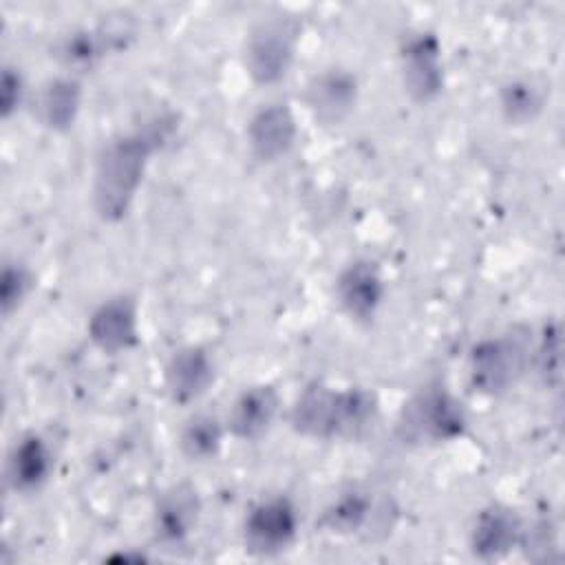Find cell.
Returning <instances> with one entry per match:
<instances>
[{
	"label": "cell",
	"mask_w": 565,
	"mask_h": 565,
	"mask_svg": "<svg viewBox=\"0 0 565 565\" xmlns=\"http://www.w3.org/2000/svg\"><path fill=\"white\" fill-rule=\"evenodd\" d=\"M225 424L210 413L192 415L181 433H179V448L190 461H207L218 455L225 437Z\"/></svg>",
	"instance_id": "d6986e66"
},
{
	"label": "cell",
	"mask_w": 565,
	"mask_h": 565,
	"mask_svg": "<svg viewBox=\"0 0 565 565\" xmlns=\"http://www.w3.org/2000/svg\"><path fill=\"white\" fill-rule=\"evenodd\" d=\"M371 510L373 501L369 492L351 488L327 505L320 525L331 534H355L371 521Z\"/></svg>",
	"instance_id": "ffe728a7"
},
{
	"label": "cell",
	"mask_w": 565,
	"mask_h": 565,
	"mask_svg": "<svg viewBox=\"0 0 565 565\" xmlns=\"http://www.w3.org/2000/svg\"><path fill=\"white\" fill-rule=\"evenodd\" d=\"M168 137V121L113 139L99 154L93 181V205L104 221H119L130 210L150 154Z\"/></svg>",
	"instance_id": "6da1fadb"
},
{
	"label": "cell",
	"mask_w": 565,
	"mask_h": 565,
	"mask_svg": "<svg viewBox=\"0 0 565 565\" xmlns=\"http://www.w3.org/2000/svg\"><path fill=\"white\" fill-rule=\"evenodd\" d=\"M53 470V452L49 444L29 433L13 444L9 459H7V481L18 492H33L40 490Z\"/></svg>",
	"instance_id": "2e32d148"
},
{
	"label": "cell",
	"mask_w": 565,
	"mask_h": 565,
	"mask_svg": "<svg viewBox=\"0 0 565 565\" xmlns=\"http://www.w3.org/2000/svg\"><path fill=\"white\" fill-rule=\"evenodd\" d=\"M335 296L353 320H371L384 300V278L375 263L362 258L349 263L335 280Z\"/></svg>",
	"instance_id": "9c48e42d"
},
{
	"label": "cell",
	"mask_w": 565,
	"mask_h": 565,
	"mask_svg": "<svg viewBox=\"0 0 565 565\" xmlns=\"http://www.w3.org/2000/svg\"><path fill=\"white\" fill-rule=\"evenodd\" d=\"M377 413L375 395L364 388L335 391L311 384L291 408V426L307 437H355L371 426Z\"/></svg>",
	"instance_id": "7a4b0ae2"
},
{
	"label": "cell",
	"mask_w": 565,
	"mask_h": 565,
	"mask_svg": "<svg viewBox=\"0 0 565 565\" xmlns=\"http://www.w3.org/2000/svg\"><path fill=\"white\" fill-rule=\"evenodd\" d=\"M90 340L106 353H121L139 342V313L132 296H113L104 300L88 318Z\"/></svg>",
	"instance_id": "ba28073f"
},
{
	"label": "cell",
	"mask_w": 565,
	"mask_h": 565,
	"mask_svg": "<svg viewBox=\"0 0 565 565\" xmlns=\"http://www.w3.org/2000/svg\"><path fill=\"white\" fill-rule=\"evenodd\" d=\"M523 541V525L514 510L505 505H488L475 519L470 530V550L479 558H501Z\"/></svg>",
	"instance_id": "5bb4252c"
},
{
	"label": "cell",
	"mask_w": 565,
	"mask_h": 565,
	"mask_svg": "<svg viewBox=\"0 0 565 565\" xmlns=\"http://www.w3.org/2000/svg\"><path fill=\"white\" fill-rule=\"evenodd\" d=\"M468 417L463 404L446 388L430 386L417 393L402 411L399 430L406 441L441 444L463 435Z\"/></svg>",
	"instance_id": "3957f363"
},
{
	"label": "cell",
	"mask_w": 565,
	"mask_h": 565,
	"mask_svg": "<svg viewBox=\"0 0 565 565\" xmlns=\"http://www.w3.org/2000/svg\"><path fill=\"white\" fill-rule=\"evenodd\" d=\"M439 55H441V49L435 33L417 31L404 38L399 49L402 77L413 99L430 102L439 95L444 86V71H441Z\"/></svg>",
	"instance_id": "52a82bcc"
},
{
	"label": "cell",
	"mask_w": 565,
	"mask_h": 565,
	"mask_svg": "<svg viewBox=\"0 0 565 565\" xmlns=\"http://www.w3.org/2000/svg\"><path fill=\"white\" fill-rule=\"evenodd\" d=\"M82 102L79 82L73 77H57L42 86L38 97V113L44 126L64 130L73 126Z\"/></svg>",
	"instance_id": "ac0fdd59"
},
{
	"label": "cell",
	"mask_w": 565,
	"mask_h": 565,
	"mask_svg": "<svg viewBox=\"0 0 565 565\" xmlns=\"http://www.w3.org/2000/svg\"><path fill=\"white\" fill-rule=\"evenodd\" d=\"M530 342L516 331L479 340L470 351V384L486 395L510 388L530 362Z\"/></svg>",
	"instance_id": "277c9868"
},
{
	"label": "cell",
	"mask_w": 565,
	"mask_h": 565,
	"mask_svg": "<svg viewBox=\"0 0 565 565\" xmlns=\"http://www.w3.org/2000/svg\"><path fill=\"white\" fill-rule=\"evenodd\" d=\"M534 366L547 386L561 380V331L558 324H547L534 349Z\"/></svg>",
	"instance_id": "7402d4cb"
},
{
	"label": "cell",
	"mask_w": 565,
	"mask_h": 565,
	"mask_svg": "<svg viewBox=\"0 0 565 565\" xmlns=\"http://www.w3.org/2000/svg\"><path fill=\"white\" fill-rule=\"evenodd\" d=\"M305 99L318 121L340 124L358 102V79L344 68H327L311 77Z\"/></svg>",
	"instance_id": "8fae6325"
},
{
	"label": "cell",
	"mask_w": 565,
	"mask_h": 565,
	"mask_svg": "<svg viewBox=\"0 0 565 565\" xmlns=\"http://www.w3.org/2000/svg\"><path fill=\"white\" fill-rule=\"evenodd\" d=\"M296 135L298 126L287 104H267L258 108L247 124V143L260 161L285 157L296 141Z\"/></svg>",
	"instance_id": "30bf717a"
},
{
	"label": "cell",
	"mask_w": 565,
	"mask_h": 565,
	"mask_svg": "<svg viewBox=\"0 0 565 565\" xmlns=\"http://www.w3.org/2000/svg\"><path fill=\"white\" fill-rule=\"evenodd\" d=\"M199 512H201V499L194 486L183 481L168 488L159 497L154 516H152V527L157 539L168 545L183 543L190 536V532L196 527Z\"/></svg>",
	"instance_id": "4fadbf2b"
},
{
	"label": "cell",
	"mask_w": 565,
	"mask_h": 565,
	"mask_svg": "<svg viewBox=\"0 0 565 565\" xmlns=\"http://www.w3.org/2000/svg\"><path fill=\"white\" fill-rule=\"evenodd\" d=\"M24 99V79L18 68L4 66L2 71V84H0V108L2 117H9L13 110L20 108Z\"/></svg>",
	"instance_id": "cb8c5ba5"
},
{
	"label": "cell",
	"mask_w": 565,
	"mask_h": 565,
	"mask_svg": "<svg viewBox=\"0 0 565 565\" xmlns=\"http://www.w3.org/2000/svg\"><path fill=\"white\" fill-rule=\"evenodd\" d=\"M33 285V276L31 271L13 260V263H4L2 267V278H0V298H2V313L11 316L29 296Z\"/></svg>",
	"instance_id": "603a6c76"
},
{
	"label": "cell",
	"mask_w": 565,
	"mask_h": 565,
	"mask_svg": "<svg viewBox=\"0 0 565 565\" xmlns=\"http://www.w3.org/2000/svg\"><path fill=\"white\" fill-rule=\"evenodd\" d=\"M298 22L287 15L260 20L245 44V68L258 84H274L282 79L291 66Z\"/></svg>",
	"instance_id": "5b68a950"
},
{
	"label": "cell",
	"mask_w": 565,
	"mask_h": 565,
	"mask_svg": "<svg viewBox=\"0 0 565 565\" xmlns=\"http://www.w3.org/2000/svg\"><path fill=\"white\" fill-rule=\"evenodd\" d=\"M280 408L278 391L269 384H256L245 388L232 404L227 413V430L238 439H258L263 437Z\"/></svg>",
	"instance_id": "9a60e30c"
},
{
	"label": "cell",
	"mask_w": 565,
	"mask_h": 565,
	"mask_svg": "<svg viewBox=\"0 0 565 565\" xmlns=\"http://www.w3.org/2000/svg\"><path fill=\"white\" fill-rule=\"evenodd\" d=\"M126 35L128 31L119 24H110L106 29H79L60 42L57 55L68 68L86 71L93 68L106 55V51L121 46Z\"/></svg>",
	"instance_id": "e0dca14e"
},
{
	"label": "cell",
	"mask_w": 565,
	"mask_h": 565,
	"mask_svg": "<svg viewBox=\"0 0 565 565\" xmlns=\"http://www.w3.org/2000/svg\"><path fill=\"white\" fill-rule=\"evenodd\" d=\"M543 88L527 77H514L501 86L499 104L510 124H527L543 110Z\"/></svg>",
	"instance_id": "44dd1931"
},
{
	"label": "cell",
	"mask_w": 565,
	"mask_h": 565,
	"mask_svg": "<svg viewBox=\"0 0 565 565\" xmlns=\"http://www.w3.org/2000/svg\"><path fill=\"white\" fill-rule=\"evenodd\" d=\"M298 510L291 499L278 494L258 501L245 516L243 543L249 554L274 556L285 552L298 534Z\"/></svg>",
	"instance_id": "8992f818"
},
{
	"label": "cell",
	"mask_w": 565,
	"mask_h": 565,
	"mask_svg": "<svg viewBox=\"0 0 565 565\" xmlns=\"http://www.w3.org/2000/svg\"><path fill=\"white\" fill-rule=\"evenodd\" d=\"M214 382V364L205 349L190 344L172 353L166 364V388L174 404L199 399Z\"/></svg>",
	"instance_id": "7c38bea8"
}]
</instances>
